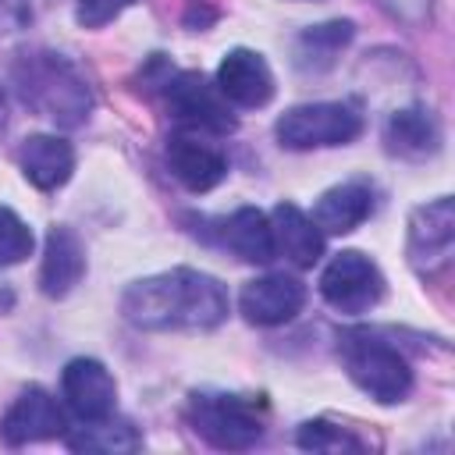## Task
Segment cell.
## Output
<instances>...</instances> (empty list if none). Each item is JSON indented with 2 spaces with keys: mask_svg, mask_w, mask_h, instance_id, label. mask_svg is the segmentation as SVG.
<instances>
[{
  "mask_svg": "<svg viewBox=\"0 0 455 455\" xmlns=\"http://www.w3.org/2000/svg\"><path fill=\"white\" fill-rule=\"evenodd\" d=\"M28 18H32V0H0V32L25 28Z\"/></svg>",
  "mask_w": 455,
  "mask_h": 455,
  "instance_id": "484cf974",
  "label": "cell"
},
{
  "mask_svg": "<svg viewBox=\"0 0 455 455\" xmlns=\"http://www.w3.org/2000/svg\"><path fill=\"white\" fill-rule=\"evenodd\" d=\"M142 444V437L135 434V427L107 416V419H92L82 423L78 430L68 434V448L75 451H103V455H121V451H135Z\"/></svg>",
  "mask_w": 455,
  "mask_h": 455,
  "instance_id": "44dd1931",
  "label": "cell"
},
{
  "mask_svg": "<svg viewBox=\"0 0 455 455\" xmlns=\"http://www.w3.org/2000/svg\"><path fill=\"white\" fill-rule=\"evenodd\" d=\"M373 213V188L366 181H341L313 206V224L323 235H348Z\"/></svg>",
  "mask_w": 455,
  "mask_h": 455,
  "instance_id": "2e32d148",
  "label": "cell"
},
{
  "mask_svg": "<svg viewBox=\"0 0 455 455\" xmlns=\"http://www.w3.org/2000/svg\"><path fill=\"white\" fill-rule=\"evenodd\" d=\"M320 295L331 309L345 316H359V313H370L384 299V274L359 249H345L323 267Z\"/></svg>",
  "mask_w": 455,
  "mask_h": 455,
  "instance_id": "8992f818",
  "label": "cell"
},
{
  "mask_svg": "<svg viewBox=\"0 0 455 455\" xmlns=\"http://www.w3.org/2000/svg\"><path fill=\"white\" fill-rule=\"evenodd\" d=\"M391 21H402L409 28H423L430 25V11H434V0H373Z\"/></svg>",
  "mask_w": 455,
  "mask_h": 455,
  "instance_id": "d4e9b609",
  "label": "cell"
},
{
  "mask_svg": "<svg viewBox=\"0 0 455 455\" xmlns=\"http://www.w3.org/2000/svg\"><path fill=\"white\" fill-rule=\"evenodd\" d=\"M167 114L188 128V132H210V135H228L235 128V117L228 114V100L210 85L199 71H178L167 82Z\"/></svg>",
  "mask_w": 455,
  "mask_h": 455,
  "instance_id": "52a82bcc",
  "label": "cell"
},
{
  "mask_svg": "<svg viewBox=\"0 0 455 455\" xmlns=\"http://www.w3.org/2000/svg\"><path fill=\"white\" fill-rule=\"evenodd\" d=\"M217 92L235 103V107H245V110H256V107H267L270 96H274V75H270V64L249 50V46H235L224 53L220 68H217Z\"/></svg>",
  "mask_w": 455,
  "mask_h": 455,
  "instance_id": "7c38bea8",
  "label": "cell"
},
{
  "mask_svg": "<svg viewBox=\"0 0 455 455\" xmlns=\"http://www.w3.org/2000/svg\"><path fill=\"white\" fill-rule=\"evenodd\" d=\"M363 132V114L348 103H299L284 110L274 135L284 149H323L348 146Z\"/></svg>",
  "mask_w": 455,
  "mask_h": 455,
  "instance_id": "5b68a950",
  "label": "cell"
},
{
  "mask_svg": "<svg viewBox=\"0 0 455 455\" xmlns=\"http://www.w3.org/2000/svg\"><path fill=\"white\" fill-rule=\"evenodd\" d=\"M60 395L82 423L107 419V416H114V405H117V384L110 377V370L100 359H89V355H78L64 366Z\"/></svg>",
  "mask_w": 455,
  "mask_h": 455,
  "instance_id": "9c48e42d",
  "label": "cell"
},
{
  "mask_svg": "<svg viewBox=\"0 0 455 455\" xmlns=\"http://www.w3.org/2000/svg\"><path fill=\"white\" fill-rule=\"evenodd\" d=\"M302 302H306V284L291 274L252 277V281H245V288L238 295L242 316L256 327H277V323L295 320Z\"/></svg>",
  "mask_w": 455,
  "mask_h": 455,
  "instance_id": "30bf717a",
  "label": "cell"
},
{
  "mask_svg": "<svg viewBox=\"0 0 455 455\" xmlns=\"http://www.w3.org/2000/svg\"><path fill=\"white\" fill-rule=\"evenodd\" d=\"M270 231H274V249L281 256H288L295 267H313L323 256V231L295 203H277L274 206Z\"/></svg>",
  "mask_w": 455,
  "mask_h": 455,
  "instance_id": "e0dca14e",
  "label": "cell"
},
{
  "mask_svg": "<svg viewBox=\"0 0 455 455\" xmlns=\"http://www.w3.org/2000/svg\"><path fill=\"white\" fill-rule=\"evenodd\" d=\"M188 423L192 430L224 451H242L252 448L263 437V419L256 416V409L238 398V395H224V391H203L188 398Z\"/></svg>",
  "mask_w": 455,
  "mask_h": 455,
  "instance_id": "277c9868",
  "label": "cell"
},
{
  "mask_svg": "<svg viewBox=\"0 0 455 455\" xmlns=\"http://www.w3.org/2000/svg\"><path fill=\"white\" fill-rule=\"evenodd\" d=\"M224 245L245 263H270L277 256L270 220L256 206H242L224 220Z\"/></svg>",
  "mask_w": 455,
  "mask_h": 455,
  "instance_id": "ac0fdd59",
  "label": "cell"
},
{
  "mask_svg": "<svg viewBox=\"0 0 455 455\" xmlns=\"http://www.w3.org/2000/svg\"><path fill=\"white\" fill-rule=\"evenodd\" d=\"M85 274V249L71 228H50L43 267H39V288L50 299H64Z\"/></svg>",
  "mask_w": 455,
  "mask_h": 455,
  "instance_id": "9a60e30c",
  "label": "cell"
},
{
  "mask_svg": "<svg viewBox=\"0 0 455 455\" xmlns=\"http://www.w3.org/2000/svg\"><path fill=\"white\" fill-rule=\"evenodd\" d=\"M32 245H36L32 228L11 206H0V270L28 259L32 256Z\"/></svg>",
  "mask_w": 455,
  "mask_h": 455,
  "instance_id": "7402d4cb",
  "label": "cell"
},
{
  "mask_svg": "<svg viewBox=\"0 0 455 455\" xmlns=\"http://www.w3.org/2000/svg\"><path fill=\"white\" fill-rule=\"evenodd\" d=\"M352 32H355V25H352V21H341V18L306 28V32L295 39V60H299V68H306V71H323V68H331L334 57H338V50L352 39Z\"/></svg>",
  "mask_w": 455,
  "mask_h": 455,
  "instance_id": "ffe728a7",
  "label": "cell"
},
{
  "mask_svg": "<svg viewBox=\"0 0 455 455\" xmlns=\"http://www.w3.org/2000/svg\"><path fill=\"white\" fill-rule=\"evenodd\" d=\"M338 355L352 384L380 405L405 402L412 391V366L409 359L373 331H341Z\"/></svg>",
  "mask_w": 455,
  "mask_h": 455,
  "instance_id": "7a4b0ae2",
  "label": "cell"
},
{
  "mask_svg": "<svg viewBox=\"0 0 455 455\" xmlns=\"http://www.w3.org/2000/svg\"><path fill=\"white\" fill-rule=\"evenodd\" d=\"M455 242V203L451 196H441L427 206H416L409 217V263L427 277L437 274Z\"/></svg>",
  "mask_w": 455,
  "mask_h": 455,
  "instance_id": "ba28073f",
  "label": "cell"
},
{
  "mask_svg": "<svg viewBox=\"0 0 455 455\" xmlns=\"http://www.w3.org/2000/svg\"><path fill=\"white\" fill-rule=\"evenodd\" d=\"M228 288L203 270L174 267L128 284L121 313L142 331H210L228 316Z\"/></svg>",
  "mask_w": 455,
  "mask_h": 455,
  "instance_id": "6da1fadb",
  "label": "cell"
},
{
  "mask_svg": "<svg viewBox=\"0 0 455 455\" xmlns=\"http://www.w3.org/2000/svg\"><path fill=\"white\" fill-rule=\"evenodd\" d=\"M18 167H21V174L36 188L53 192V188H60L71 178V171H75V149L60 135H28L18 146Z\"/></svg>",
  "mask_w": 455,
  "mask_h": 455,
  "instance_id": "5bb4252c",
  "label": "cell"
},
{
  "mask_svg": "<svg viewBox=\"0 0 455 455\" xmlns=\"http://www.w3.org/2000/svg\"><path fill=\"white\" fill-rule=\"evenodd\" d=\"M64 412L53 402V395L39 384H28L14 405L4 412L0 419V434L7 444H28V441H50V437H64Z\"/></svg>",
  "mask_w": 455,
  "mask_h": 455,
  "instance_id": "4fadbf2b",
  "label": "cell"
},
{
  "mask_svg": "<svg viewBox=\"0 0 455 455\" xmlns=\"http://www.w3.org/2000/svg\"><path fill=\"white\" fill-rule=\"evenodd\" d=\"M21 92L43 117L64 128L82 124L92 107V92L85 78L57 53H39L21 68Z\"/></svg>",
  "mask_w": 455,
  "mask_h": 455,
  "instance_id": "3957f363",
  "label": "cell"
},
{
  "mask_svg": "<svg viewBox=\"0 0 455 455\" xmlns=\"http://www.w3.org/2000/svg\"><path fill=\"white\" fill-rule=\"evenodd\" d=\"M295 444L306 451H341V448H359L345 430H338L327 419H306L295 434Z\"/></svg>",
  "mask_w": 455,
  "mask_h": 455,
  "instance_id": "603a6c76",
  "label": "cell"
},
{
  "mask_svg": "<svg viewBox=\"0 0 455 455\" xmlns=\"http://www.w3.org/2000/svg\"><path fill=\"white\" fill-rule=\"evenodd\" d=\"M384 142L398 156H427V153L437 149V124L419 107L395 110L391 121H387V128H384Z\"/></svg>",
  "mask_w": 455,
  "mask_h": 455,
  "instance_id": "d6986e66",
  "label": "cell"
},
{
  "mask_svg": "<svg viewBox=\"0 0 455 455\" xmlns=\"http://www.w3.org/2000/svg\"><path fill=\"white\" fill-rule=\"evenodd\" d=\"M132 4L135 0H75V18L82 28H103L107 21H114Z\"/></svg>",
  "mask_w": 455,
  "mask_h": 455,
  "instance_id": "cb8c5ba5",
  "label": "cell"
},
{
  "mask_svg": "<svg viewBox=\"0 0 455 455\" xmlns=\"http://www.w3.org/2000/svg\"><path fill=\"white\" fill-rule=\"evenodd\" d=\"M167 167L188 192H210L228 178V156L203 132H174L167 139Z\"/></svg>",
  "mask_w": 455,
  "mask_h": 455,
  "instance_id": "8fae6325",
  "label": "cell"
}]
</instances>
